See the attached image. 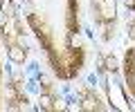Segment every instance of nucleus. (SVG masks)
<instances>
[{
  "label": "nucleus",
  "instance_id": "obj_1",
  "mask_svg": "<svg viewBox=\"0 0 135 112\" xmlns=\"http://www.w3.org/2000/svg\"><path fill=\"white\" fill-rule=\"evenodd\" d=\"M29 31L59 81H74L88 61L79 0H23Z\"/></svg>",
  "mask_w": 135,
  "mask_h": 112
},
{
  "label": "nucleus",
  "instance_id": "obj_2",
  "mask_svg": "<svg viewBox=\"0 0 135 112\" xmlns=\"http://www.w3.org/2000/svg\"><path fill=\"white\" fill-rule=\"evenodd\" d=\"M23 0H0V45L14 67H23L29 56V43L20 14Z\"/></svg>",
  "mask_w": 135,
  "mask_h": 112
},
{
  "label": "nucleus",
  "instance_id": "obj_3",
  "mask_svg": "<svg viewBox=\"0 0 135 112\" xmlns=\"http://www.w3.org/2000/svg\"><path fill=\"white\" fill-rule=\"evenodd\" d=\"M99 81H101V90L106 94V101L110 105V110H122V112H133V103H131V92L126 88L124 81V72L117 65V58L113 56V52H99Z\"/></svg>",
  "mask_w": 135,
  "mask_h": 112
},
{
  "label": "nucleus",
  "instance_id": "obj_4",
  "mask_svg": "<svg viewBox=\"0 0 135 112\" xmlns=\"http://www.w3.org/2000/svg\"><path fill=\"white\" fill-rule=\"evenodd\" d=\"M90 16L104 43H110L117 36V0H88Z\"/></svg>",
  "mask_w": 135,
  "mask_h": 112
},
{
  "label": "nucleus",
  "instance_id": "obj_5",
  "mask_svg": "<svg viewBox=\"0 0 135 112\" xmlns=\"http://www.w3.org/2000/svg\"><path fill=\"white\" fill-rule=\"evenodd\" d=\"M2 103L7 108V110H27L29 108V99L27 94H25L23 85H20L18 81H16L14 76H7L5 74V92H2Z\"/></svg>",
  "mask_w": 135,
  "mask_h": 112
},
{
  "label": "nucleus",
  "instance_id": "obj_6",
  "mask_svg": "<svg viewBox=\"0 0 135 112\" xmlns=\"http://www.w3.org/2000/svg\"><path fill=\"white\" fill-rule=\"evenodd\" d=\"M77 103H79V110H97V112H104V110H110L106 99H101L99 92H97L92 85L83 83L79 85L77 90Z\"/></svg>",
  "mask_w": 135,
  "mask_h": 112
},
{
  "label": "nucleus",
  "instance_id": "obj_7",
  "mask_svg": "<svg viewBox=\"0 0 135 112\" xmlns=\"http://www.w3.org/2000/svg\"><path fill=\"white\" fill-rule=\"evenodd\" d=\"M122 72H124L126 88H128L131 97L135 99V45L124 52V58H122Z\"/></svg>",
  "mask_w": 135,
  "mask_h": 112
},
{
  "label": "nucleus",
  "instance_id": "obj_8",
  "mask_svg": "<svg viewBox=\"0 0 135 112\" xmlns=\"http://www.w3.org/2000/svg\"><path fill=\"white\" fill-rule=\"evenodd\" d=\"M38 108H43V110H61V103H59L56 99V92H54L52 83H47L43 78V92L38 94Z\"/></svg>",
  "mask_w": 135,
  "mask_h": 112
},
{
  "label": "nucleus",
  "instance_id": "obj_9",
  "mask_svg": "<svg viewBox=\"0 0 135 112\" xmlns=\"http://www.w3.org/2000/svg\"><path fill=\"white\" fill-rule=\"evenodd\" d=\"M126 36H128V40L135 43V16L126 20Z\"/></svg>",
  "mask_w": 135,
  "mask_h": 112
},
{
  "label": "nucleus",
  "instance_id": "obj_10",
  "mask_svg": "<svg viewBox=\"0 0 135 112\" xmlns=\"http://www.w3.org/2000/svg\"><path fill=\"white\" fill-rule=\"evenodd\" d=\"M2 92H5V67H2V56H0V110H2Z\"/></svg>",
  "mask_w": 135,
  "mask_h": 112
},
{
  "label": "nucleus",
  "instance_id": "obj_11",
  "mask_svg": "<svg viewBox=\"0 0 135 112\" xmlns=\"http://www.w3.org/2000/svg\"><path fill=\"white\" fill-rule=\"evenodd\" d=\"M122 2H124V7L131 11V14H135V0H122Z\"/></svg>",
  "mask_w": 135,
  "mask_h": 112
}]
</instances>
